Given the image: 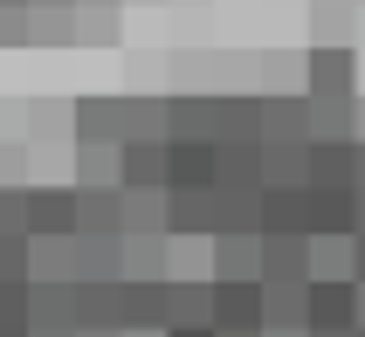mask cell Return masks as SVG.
Masks as SVG:
<instances>
[{
  "mask_svg": "<svg viewBox=\"0 0 365 337\" xmlns=\"http://www.w3.org/2000/svg\"><path fill=\"white\" fill-rule=\"evenodd\" d=\"M304 69H310V83H304L310 103H359V56H351L345 41H338V48L317 41L304 56Z\"/></svg>",
  "mask_w": 365,
  "mask_h": 337,
  "instance_id": "6da1fadb",
  "label": "cell"
},
{
  "mask_svg": "<svg viewBox=\"0 0 365 337\" xmlns=\"http://www.w3.org/2000/svg\"><path fill=\"white\" fill-rule=\"evenodd\" d=\"M207 331L255 337L262 331V282H214V296H207Z\"/></svg>",
  "mask_w": 365,
  "mask_h": 337,
  "instance_id": "7a4b0ae2",
  "label": "cell"
},
{
  "mask_svg": "<svg viewBox=\"0 0 365 337\" xmlns=\"http://www.w3.org/2000/svg\"><path fill=\"white\" fill-rule=\"evenodd\" d=\"M359 323V282H304V337H331Z\"/></svg>",
  "mask_w": 365,
  "mask_h": 337,
  "instance_id": "3957f363",
  "label": "cell"
},
{
  "mask_svg": "<svg viewBox=\"0 0 365 337\" xmlns=\"http://www.w3.org/2000/svg\"><path fill=\"white\" fill-rule=\"evenodd\" d=\"M255 282H289V289H304L310 282V241L304 234H262L255 241Z\"/></svg>",
  "mask_w": 365,
  "mask_h": 337,
  "instance_id": "277c9868",
  "label": "cell"
},
{
  "mask_svg": "<svg viewBox=\"0 0 365 337\" xmlns=\"http://www.w3.org/2000/svg\"><path fill=\"white\" fill-rule=\"evenodd\" d=\"M76 234V186H28V241Z\"/></svg>",
  "mask_w": 365,
  "mask_h": 337,
  "instance_id": "5b68a950",
  "label": "cell"
},
{
  "mask_svg": "<svg viewBox=\"0 0 365 337\" xmlns=\"http://www.w3.org/2000/svg\"><path fill=\"white\" fill-rule=\"evenodd\" d=\"M76 331V282H28V337Z\"/></svg>",
  "mask_w": 365,
  "mask_h": 337,
  "instance_id": "8992f818",
  "label": "cell"
},
{
  "mask_svg": "<svg viewBox=\"0 0 365 337\" xmlns=\"http://www.w3.org/2000/svg\"><path fill=\"white\" fill-rule=\"evenodd\" d=\"M118 193H165V145L159 138L118 145Z\"/></svg>",
  "mask_w": 365,
  "mask_h": 337,
  "instance_id": "52a82bcc",
  "label": "cell"
},
{
  "mask_svg": "<svg viewBox=\"0 0 365 337\" xmlns=\"http://www.w3.org/2000/svg\"><path fill=\"white\" fill-rule=\"evenodd\" d=\"M351 234V193L345 186H304V241Z\"/></svg>",
  "mask_w": 365,
  "mask_h": 337,
  "instance_id": "ba28073f",
  "label": "cell"
},
{
  "mask_svg": "<svg viewBox=\"0 0 365 337\" xmlns=\"http://www.w3.org/2000/svg\"><path fill=\"white\" fill-rule=\"evenodd\" d=\"M165 193H214V145H165Z\"/></svg>",
  "mask_w": 365,
  "mask_h": 337,
  "instance_id": "9c48e42d",
  "label": "cell"
},
{
  "mask_svg": "<svg viewBox=\"0 0 365 337\" xmlns=\"http://www.w3.org/2000/svg\"><path fill=\"white\" fill-rule=\"evenodd\" d=\"M262 234H304V186H262L255 193V241Z\"/></svg>",
  "mask_w": 365,
  "mask_h": 337,
  "instance_id": "30bf717a",
  "label": "cell"
},
{
  "mask_svg": "<svg viewBox=\"0 0 365 337\" xmlns=\"http://www.w3.org/2000/svg\"><path fill=\"white\" fill-rule=\"evenodd\" d=\"M76 241H124V193H76Z\"/></svg>",
  "mask_w": 365,
  "mask_h": 337,
  "instance_id": "8fae6325",
  "label": "cell"
},
{
  "mask_svg": "<svg viewBox=\"0 0 365 337\" xmlns=\"http://www.w3.org/2000/svg\"><path fill=\"white\" fill-rule=\"evenodd\" d=\"M262 186V145H214V193H255Z\"/></svg>",
  "mask_w": 365,
  "mask_h": 337,
  "instance_id": "7c38bea8",
  "label": "cell"
},
{
  "mask_svg": "<svg viewBox=\"0 0 365 337\" xmlns=\"http://www.w3.org/2000/svg\"><path fill=\"white\" fill-rule=\"evenodd\" d=\"M69 118H76V145H124V97H83Z\"/></svg>",
  "mask_w": 365,
  "mask_h": 337,
  "instance_id": "4fadbf2b",
  "label": "cell"
},
{
  "mask_svg": "<svg viewBox=\"0 0 365 337\" xmlns=\"http://www.w3.org/2000/svg\"><path fill=\"white\" fill-rule=\"evenodd\" d=\"M165 234H200L214 241V193H165Z\"/></svg>",
  "mask_w": 365,
  "mask_h": 337,
  "instance_id": "5bb4252c",
  "label": "cell"
},
{
  "mask_svg": "<svg viewBox=\"0 0 365 337\" xmlns=\"http://www.w3.org/2000/svg\"><path fill=\"white\" fill-rule=\"evenodd\" d=\"M28 282H76V234L69 241H28Z\"/></svg>",
  "mask_w": 365,
  "mask_h": 337,
  "instance_id": "9a60e30c",
  "label": "cell"
},
{
  "mask_svg": "<svg viewBox=\"0 0 365 337\" xmlns=\"http://www.w3.org/2000/svg\"><path fill=\"white\" fill-rule=\"evenodd\" d=\"M124 282H173V241H124Z\"/></svg>",
  "mask_w": 365,
  "mask_h": 337,
  "instance_id": "2e32d148",
  "label": "cell"
},
{
  "mask_svg": "<svg viewBox=\"0 0 365 337\" xmlns=\"http://www.w3.org/2000/svg\"><path fill=\"white\" fill-rule=\"evenodd\" d=\"M118 289L124 282H76V331H118Z\"/></svg>",
  "mask_w": 365,
  "mask_h": 337,
  "instance_id": "e0dca14e",
  "label": "cell"
},
{
  "mask_svg": "<svg viewBox=\"0 0 365 337\" xmlns=\"http://www.w3.org/2000/svg\"><path fill=\"white\" fill-rule=\"evenodd\" d=\"M124 241H173L165 234V193H124Z\"/></svg>",
  "mask_w": 365,
  "mask_h": 337,
  "instance_id": "ac0fdd59",
  "label": "cell"
},
{
  "mask_svg": "<svg viewBox=\"0 0 365 337\" xmlns=\"http://www.w3.org/2000/svg\"><path fill=\"white\" fill-rule=\"evenodd\" d=\"M304 186H345L351 193V145H310L304 152Z\"/></svg>",
  "mask_w": 365,
  "mask_h": 337,
  "instance_id": "d6986e66",
  "label": "cell"
},
{
  "mask_svg": "<svg viewBox=\"0 0 365 337\" xmlns=\"http://www.w3.org/2000/svg\"><path fill=\"white\" fill-rule=\"evenodd\" d=\"M118 186V145H76V193H110Z\"/></svg>",
  "mask_w": 365,
  "mask_h": 337,
  "instance_id": "ffe728a7",
  "label": "cell"
},
{
  "mask_svg": "<svg viewBox=\"0 0 365 337\" xmlns=\"http://www.w3.org/2000/svg\"><path fill=\"white\" fill-rule=\"evenodd\" d=\"M124 241H76V282H124Z\"/></svg>",
  "mask_w": 365,
  "mask_h": 337,
  "instance_id": "44dd1931",
  "label": "cell"
},
{
  "mask_svg": "<svg viewBox=\"0 0 365 337\" xmlns=\"http://www.w3.org/2000/svg\"><path fill=\"white\" fill-rule=\"evenodd\" d=\"M310 282H351V234L310 241Z\"/></svg>",
  "mask_w": 365,
  "mask_h": 337,
  "instance_id": "7402d4cb",
  "label": "cell"
},
{
  "mask_svg": "<svg viewBox=\"0 0 365 337\" xmlns=\"http://www.w3.org/2000/svg\"><path fill=\"white\" fill-rule=\"evenodd\" d=\"M207 282H255V241H214Z\"/></svg>",
  "mask_w": 365,
  "mask_h": 337,
  "instance_id": "603a6c76",
  "label": "cell"
},
{
  "mask_svg": "<svg viewBox=\"0 0 365 337\" xmlns=\"http://www.w3.org/2000/svg\"><path fill=\"white\" fill-rule=\"evenodd\" d=\"M131 138H159L165 145V97H124V145Z\"/></svg>",
  "mask_w": 365,
  "mask_h": 337,
  "instance_id": "cb8c5ba5",
  "label": "cell"
},
{
  "mask_svg": "<svg viewBox=\"0 0 365 337\" xmlns=\"http://www.w3.org/2000/svg\"><path fill=\"white\" fill-rule=\"evenodd\" d=\"M304 152L310 145H262V186H304Z\"/></svg>",
  "mask_w": 365,
  "mask_h": 337,
  "instance_id": "d4e9b609",
  "label": "cell"
},
{
  "mask_svg": "<svg viewBox=\"0 0 365 337\" xmlns=\"http://www.w3.org/2000/svg\"><path fill=\"white\" fill-rule=\"evenodd\" d=\"M0 241H28V186H0Z\"/></svg>",
  "mask_w": 365,
  "mask_h": 337,
  "instance_id": "484cf974",
  "label": "cell"
},
{
  "mask_svg": "<svg viewBox=\"0 0 365 337\" xmlns=\"http://www.w3.org/2000/svg\"><path fill=\"white\" fill-rule=\"evenodd\" d=\"M0 337H28V282L0 289Z\"/></svg>",
  "mask_w": 365,
  "mask_h": 337,
  "instance_id": "4316f807",
  "label": "cell"
},
{
  "mask_svg": "<svg viewBox=\"0 0 365 337\" xmlns=\"http://www.w3.org/2000/svg\"><path fill=\"white\" fill-rule=\"evenodd\" d=\"M28 282V241H0V289Z\"/></svg>",
  "mask_w": 365,
  "mask_h": 337,
  "instance_id": "83f0119b",
  "label": "cell"
},
{
  "mask_svg": "<svg viewBox=\"0 0 365 337\" xmlns=\"http://www.w3.org/2000/svg\"><path fill=\"white\" fill-rule=\"evenodd\" d=\"M0 41H28V7H0Z\"/></svg>",
  "mask_w": 365,
  "mask_h": 337,
  "instance_id": "f1b7e54d",
  "label": "cell"
},
{
  "mask_svg": "<svg viewBox=\"0 0 365 337\" xmlns=\"http://www.w3.org/2000/svg\"><path fill=\"white\" fill-rule=\"evenodd\" d=\"M351 282L365 289V234H351Z\"/></svg>",
  "mask_w": 365,
  "mask_h": 337,
  "instance_id": "f546056e",
  "label": "cell"
},
{
  "mask_svg": "<svg viewBox=\"0 0 365 337\" xmlns=\"http://www.w3.org/2000/svg\"><path fill=\"white\" fill-rule=\"evenodd\" d=\"M28 7H76V0H28Z\"/></svg>",
  "mask_w": 365,
  "mask_h": 337,
  "instance_id": "4dcf8cb0",
  "label": "cell"
},
{
  "mask_svg": "<svg viewBox=\"0 0 365 337\" xmlns=\"http://www.w3.org/2000/svg\"><path fill=\"white\" fill-rule=\"evenodd\" d=\"M351 331H365V289H359V323H351Z\"/></svg>",
  "mask_w": 365,
  "mask_h": 337,
  "instance_id": "1f68e13d",
  "label": "cell"
},
{
  "mask_svg": "<svg viewBox=\"0 0 365 337\" xmlns=\"http://www.w3.org/2000/svg\"><path fill=\"white\" fill-rule=\"evenodd\" d=\"M165 337H214V331H165Z\"/></svg>",
  "mask_w": 365,
  "mask_h": 337,
  "instance_id": "d6a6232c",
  "label": "cell"
},
{
  "mask_svg": "<svg viewBox=\"0 0 365 337\" xmlns=\"http://www.w3.org/2000/svg\"><path fill=\"white\" fill-rule=\"evenodd\" d=\"M76 337H124V331H76Z\"/></svg>",
  "mask_w": 365,
  "mask_h": 337,
  "instance_id": "836d02e7",
  "label": "cell"
},
{
  "mask_svg": "<svg viewBox=\"0 0 365 337\" xmlns=\"http://www.w3.org/2000/svg\"><path fill=\"white\" fill-rule=\"evenodd\" d=\"M0 7H28V0H0Z\"/></svg>",
  "mask_w": 365,
  "mask_h": 337,
  "instance_id": "e575fe53",
  "label": "cell"
},
{
  "mask_svg": "<svg viewBox=\"0 0 365 337\" xmlns=\"http://www.w3.org/2000/svg\"><path fill=\"white\" fill-rule=\"evenodd\" d=\"M331 337H359V331H331Z\"/></svg>",
  "mask_w": 365,
  "mask_h": 337,
  "instance_id": "d590c367",
  "label": "cell"
}]
</instances>
